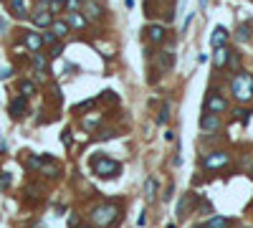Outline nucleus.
I'll return each instance as SVG.
<instances>
[{
	"label": "nucleus",
	"mask_w": 253,
	"mask_h": 228,
	"mask_svg": "<svg viewBox=\"0 0 253 228\" xmlns=\"http://www.w3.org/2000/svg\"><path fill=\"white\" fill-rule=\"evenodd\" d=\"M94 226H101V228H112L116 221H119V205L114 203H104V205H96L92 213H89Z\"/></svg>",
	"instance_id": "f257e3e1"
},
{
	"label": "nucleus",
	"mask_w": 253,
	"mask_h": 228,
	"mask_svg": "<svg viewBox=\"0 0 253 228\" xmlns=\"http://www.w3.org/2000/svg\"><path fill=\"white\" fill-rule=\"evenodd\" d=\"M230 94L238 101H251L253 99V76L246 71H238L230 81Z\"/></svg>",
	"instance_id": "f03ea898"
},
{
	"label": "nucleus",
	"mask_w": 253,
	"mask_h": 228,
	"mask_svg": "<svg viewBox=\"0 0 253 228\" xmlns=\"http://www.w3.org/2000/svg\"><path fill=\"white\" fill-rule=\"evenodd\" d=\"M92 170H94V175H99L104 180L107 177L112 180V177H116L122 173V165L116 160H112V157H107V155H96V157H92Z\"/></svg>",
	"instance_id": "7ed1b4c3"
},
{
	"label": "nucleus",
	"mask_w": 253,
	"mask_h": 228,
	"mask_svg": "<svg viewBox=\"0 0 253 228\" xmlns=\"http://www.w3.org/2000/svg\"><path fill=\"white\" fill-rule=\"evenodd\" d=\"M228 160H230L228 152L226 150H218V152H210V155L203 157V167H205V170H218V167L228 165Z\"/></svg>",
	"instance_id": "20e7f679"
},
{
	"label": "nucleus",
	"mask_w": 253,
	"mask_h": 228,
	"mask_svg": "<svg viewBox=\"0 0 253 228\" xmlns=\"http://www.w3.org/2000/svg\"><path fill=\"white\" fill-rule=\"evenodd\" d=\"M226 109H228V101L223 99L220 94H207V99H205V112L220 114V112H226Z\"/></svg>",
	"instance_id": "39448f33"
},
{
	"label": "nucleus",
	"mask_w": 253,
	"mask_h": 228,
	"mask_svg": "<svg viewBox=\"0 0 253 228\" xmlns=\"http://www.w3.org/2000/svg\"><path fill=\"white\" fill-rule=\"evenodd\" d=\"M31 18H33V23H36L38 28H51V25H53V13H51L48 8H36Z\"/></svg>",
	"instance_id": "423d86ee"
},
{
	"label": "nucleus",
	"mask_w": 253,
	"mask_h": 228,
	"mask_svg": "<svg viewBox=\"0 0 253 228\" xmlns=\"http://www.w3.org/2000/svg\"><path fill=\"white\" fill-rule=\"evenodd\" d=\"M200 129H203V132H218V129H220V117L213 114V112H205V114L200 117Z\"/></svg>",
	"instance_id": "0eeeda50"
},
{
	"label": "nucleus",
	"mask_w": 253,
	"mask_h": 228,
	"mask_svg": "<svg viewBox=\"0 0 253 228\" xmlns=\"http://www.w3.org/2000/svg\"><path fill=\"white\" fill-rule=\"evenodd\" d=\"M228 38H230L228 28L218 25V28L213 30V36H210V46H213V49H223V46H228Z\"/></svg>",
	"instance_id": "6e6552de"
},
{
	"label": "nucleus",
	"mask_w": 253,
	"mask_h": 228,
	"mask_svg": "<svg viewBox=\"0 0 253 228\" xmlns=\"http://www.w3.org/2000/svg\"><path fill=\"white\" fill-rule=\"evenodd\" d=\"M144 33H147V41H152V43H162L165 41V25H157V23H152V25H147L144 28Z\"/></svg>",
	"instance_id": "1a4fd4ad"
},
{
	"label": "nucleus",
	"mask_w": 253,
	"mask_h": 228,
	"mask_svg": "<svg viewBox=\"0 0 253 228\" xmlns=\"http://www.w3.org/2000/svg\"><path fill=\"white\" fill-rule=\"evenodd\" d=\"M25 46L31 49L33 53L36 51H41V46H43V36L41 33H36V30H25Z\"/></svg>",
	"instance_id": "9d476101"
},
{
	"label": "nucleus",
	"mask_w": 253,
	"mask_h": 228,
	"mask_svg": "<svg viewBox=\"0 0 253 228\" xmlns=\"http://www.w3.org/2000/svg\"><path fill=\"white\" fill-rule=\"evenodd\" d=\"M228 58H230V49H228V46H223V49H215V56H213V64H215V69L228 66Z\"/></svg>",
	"instance_id": "9b49d317"
},
{
	"label": "nucleus",
	"mask_w": 253,
	"mask_h": 228,
	"mask_svg": "<svg viewBox=\"0 0 253 228\" xmlns=\"http://www.w3.org/2000/svg\"><path fill=\"white\" fill-rule=\"evenodd\" d=\"M25 106H28V97H16L10 101V117H21L23 112H25Z\"/></svg>",
	"instance_id": "f8f14e48"
},
{
	"label": "nucleus",
	"mask_w": 253,
	"mask_h": 228,
	"mask_svg": "<svg viewBox=\"0 0 253 228\" xmlns=\"http://www.w3.org/2000/svg\"><path fill=\"white\" fill-rule=\"evenodd\" d=\"M175 66V51L167 49V51H160V69L162 71H170Z\"/></svg>",
	"instance_id": "ddd939ff"
},
{
	"label": "nucleus",
	"mask_w": 253,
	"mask_h": 228,
	"mask_svg": "<svg viewBox=\"0 0 253 228\" xmlns=\"http://www.w3.org/2000/svg\"><path fill=\"white\" fill-rule=\"evenodd\" d=\"M86 23H89V18L84 13H79V10H71L69 13V25L71 28H86Z\"/></svg>",
	"instance_id": "4468645a"
},
{
	"label": "nucleus",
	"mask_w": 253,
	"mask_h": 228,
	"mask_svg": "<svg viewBox=\"0 0 253 228\" xmlns=\"http://www.w3.org/2000/svg\"><path fill=\"white\" fill-rule=\"evenodd\" d=\"M84 13H86L89 21H101V15H104V10H101L99 3H86V5H84Z\"/></svg>",
	"instance_id": "2eb2a0df"
},
{
	"label": "nucleus",
	"mask_w": 253,
	"mask_h": 228,
	"mask_svg": "<svg viewBox=\"0 0 253 228\" xmlns=\"http://www.w3.org/2000/svg\"><path fill=\"white\" fill-rule=\"evenodd\" d=\"M33 66H36V71H41V74H48V58L36 51V53H33Z\"/></svg>",
	"instance_id": "dca6fc26"
},
{
	"label": "nucleus",
	"mask_w": 253,
	"mask_h": 228,
	"mask_svg": "<svg viewBox=\"0 0 253 228\" xmlns=\"http://www.w3.org/2000/svg\"><path fill=\"white\" fill-rule=\"evenodd\" d=\"M10 8H13V15H16V18H25L28 15L25 0H10Z\"/></svg>",
	"instance_id": "f3484780"
},
{
	"label": "nucleus",
	"mask_w": 253,
	"mask_h": 228,
	"mask_svg": "<svg viewBox=\"0 0 253 228\" xmlns=\"http://www.w3.org/2000/svg\"><path fill=\"white\" fill-rule=\"evenodd\" d=\"M69 21H53V25H51V30H53V33L58 36V38H64L66 33H69Z\"/></svg>",
	"instance_id": "a211bd4d"
},
{
	"label": "nucleus",
	"mask_w": 253,
	"mask_h": 228,
	"mask_svg": "<svg viewBox=\"0 0 253 228\" xmlns=\"http://www.w3.org/2000/svg\"><path fill=\"white\" fill-rule=\"evenodd\" d=\"M248 38H251V25H248V23H241V25H238V30H235V41L246 43Z\"/></svg>",
	"instance_id": "6ab92c4d"
},
{
	"label": "nucleus",
	"mask_w": 253,
	"mask_h": 228,
	"mask_svg": "<svg viewBox=\"0 0 253 228\" xmlns=\"http://www.w3.org/2000/svg\"><path fill=\"white\" fill-rule=\"evenodd\" d=\"M18 89H21V94H23V97H33V94H36V84H33V81H28V79H23V81L18 84Z\"/></svg>",
	"instance_id": "aec40b11"
},
{
	"label": "nucleus",
	"mask_w": 253,
	"mask_h": 228,
	"mask_svg": "<svg viewBox=\"0 0 253 228\" xmlns=\"http://www.w3.org/2000/svg\"><path fill=\"white\" fill-rule=\"evenodd\" d=\"M230 221L228 218H223V216H213L210 221H207V228H228Z\"/></svg>",
	"instance_id": "412c9836"
},
{
	"label": "nucleus",
	"mask_w": 253,
	"mask_h": 228,
	"mask_svg": "<svg viewBox=\"0 0 253 228\" xmlns=\"http://www.w3.org/2000/svg\"><path fill=\"white\" fill-rule=\"evenodd\" d=\"M192 198H195V195H183V201L177 203V216H180V218H185V210L190 208V201H192Z\"/></svg>",
	"instance_id": "4be33fe9"
},
{
	"label": "nucleus",
	"mask_w": 253,
	"mask_h": 228,
	"mask_svg": "<svg viewBox=\"0 0 253 228\" xmlns=\"http://www.w3.org/2000/svg\"><path fill=\"white\" fill-rule=\"evenodd\" d=\"M170 109H172V106L165 101V104H162V109H160V114H157V125H165V122L170 119Z\"/></svg>",
	"instance_id": "5701e85b"
},
{
	"label": "nucleus",
	"mask_w": 253,
	"mask_h": 228,
	"mask_svg": "<svg viewBox=\"0 0 253 228\" xmlns=\"http://www.w3.org/2000/svg\"><path fill=\"white\" fill-rule=\"evenodd\" d=\"M155 190H157V182H155V177H150V180H147V185H144L147 201H152V198H155Z\"/></svg>",
	"instance_id": "b1692460"
},
{
	"label": "nucleus",
	"mask_w": 253,
	"mask_h": 228,
	"mask_svg": "<svg viewBox=\"0 0 253 228\" xmlns=\"http://www.w3.org/2000/svg\"><path fill=\"white\" fill-rule=\"evenodd\" d=\"M56 43H58V36H56L53 30L48 28L46 33H43V46H56Z\"/></svg>",
	"instance_id": "393cba45"
},
{
	"label": "nucleus",
	"mask_w": 253,
	"mask_h": 228,
	"mask_svg": "<svg viewBox=\"0 0 253 228\" xmlns=\"http://www.w3.org/2000/svg\"><path fill=\"white\" fill-rule=\"evenodd\" d=\"M235 119H238V122H243V125H248L251 112H246V109H235Z\"/></svg>",
	"instance_id": "a878e982"
},
{
	"label": "nucleus",
	"mask_w": 253,
	"mask_h": 228,
	"mask_svg": "<svg viewBox=\"0 0 253 228\" xmlns=\"http://www.w3.org/2000/svg\"><path fill=\"white\" fill-rule=\"evenodd\" d=\"M61 53H64V46H61V43H56V46H51V53H48V56H51V58H58Z\"/></svg>",
	"instance_id": "bb28decb"
},
{
	"label": "nucleus",
	"mask_w": 253,
	"mask_h": 228,
	"mask_svg": "<svg viewBox=\"0 0 253 228\" xmlns=\"http://www.w3.org/2000/svg\"><path fill=\"white\" fill-rule=\"evenodd\" d=\"M8 185H10V175H8V173H3V175H0V188L5 190Z\"/></svg>",
	"instance_id": "cd10ccee"
},
{
	"label": "nucleus",
	"mask_w": 253,
	"mask_h": 228,
	"mask_svg": "<svg viewBox=\"0 0 253 228\" xmlns=\"http://www.w3.org/2000/svg\"><path fill=\"white\" fill-rule=\"evenodd\" d=\"M10 76H13V69H10V66H5L3 71H0V79H10Z\"/></svg>",
	"instance_id": "c85d7f7f"
},
{
	"label": "nucleus",
	"mask_w": 253,
	"mask_h": 228,
	"mask_svg": "<svg viewBox=\"0 0 253 228\" xmlns=\"http://www.w3.org/2000/svg\"><path fill=\"white\" fill-rule=\"evenodd\" d=\"M61 140H64V145H66V147L71 145V132H69V129H66V132L61 134Z\"/></svg>",
	"instance_id": "c756f323"
},
{
	"label": "nucleus",
	"mask_w": 253,
	"mask_h": 228,
	"mask_svg": "<svg viewBox=\"0 0 253 228\" xmlns=\"http://www.w3.org/2000/svg\"><path fill=\"white\" fill-rule=\"evenodd\" d=\"M192 23V13H187V18H185V23H183V30H185V33H187V25Z\"/></svg>",
	"instance_id": "7c9ffc66"
},
{
	"label": "nucleus",
	"mask_w": 253,
	"mask_h": 228,
	"mask_svg": "<svg viewBox=\"0 0 253 228\" xmlns=\"http://www.w3.org/2000/svg\"><path fill=\"white\" fill-rule=\"evenodd\" d=\"M53 0H38V8H51Z\"/></svg>",
	"instance_id": "2f4dec72"
},
{
	"label": "nucleus",
	"mask_w": 253,
	"mask_h": 228,
	"mask_svg": "<svg viewBox=\"0 0 253 228\" xmlns=\"http://www.w3.org/2000/svg\"><path fill=\"white\" fill-rule=\"evenodd\" d=\"M79 3H81V0H69V8H71V10H76V8H79Z\"/></svg>",
	"instance_id": "473e14b6"
},
{
	"label": "nucleus",
	"mask_w": 253,
	"mask_h": 228,
	"mask_svg": "<svg viewBox=\"0 0 253 228\" xmlns=\"http://www.w3.org/2000/svg\"><path fill=\"white\" fill-rule=\"evenodd\" d=\"M5 30H8V23H5V21H0V36H5Z\"/></svg>",
	"instance_id": "72a5a7b5"
},
{
	"label": "nucleus",
	"mask_w": 253,
	"mask_h": 228,
	"mask_svg": "<svg viewBox=\"0 0 253 228\" xmlns=\"http://www.w3.org/2000/svg\"><path fill=\"white\" fill-rule=\"evenodd\" d=\"M165 140H167V142H172V140H175V132H170V129H167V132H165Z\"/></svg>",
	"instance_id": "f704fd0d"
},
{
	"label": "nucleus",
	"mask_w": 253,
	"mask_h": 228,
	"mask_svg": "<svg viewBox=\"0 0 253 228\" xmlns=\"http://www.w3.org/2000/svg\"><path fill=\"white\" fill-rule=\"evenodd\" d=\"M207 8V0H200V10H205Z\"/></svg>",
	"instance_id": "c9c22d12"
},
{
	"label": "nucleus",
	"mask_w": 253,
	"mask_h": 228,
	"mask_svg": "<svg viewBox=\"0 0 253 228\" xmlns=\"http://www.w3.org/2000/svg\"><path fill=\"white\" fill-rule=\"evenodd\" d=\"M192 228H207V223H198V226H192Z\"/></svg>",
	"instance_id": "e433bc0d"
},
{
	"label": "nucleus",
	"mask_w": 253,
	"mask_h": 228,
	"mask_svg": "<svg viewBox=\"0 0 253 228\" xmlns=\"http://www.w3.org/2000/svg\"><path fill=\"white\" fill-rule=\"evenodd\" d=\"M56 3H61V5H66V3H69V0H56Z\"/></svg>",
	"instance_id": "4c0bfd02"
},
{
	"label": "nucleus",
	"mask_w": 253,
	"mask_h": 228,
	"mask_svg": "<svg viewBox=\"0 0 253 228\" xmlns=\"http://www.w3.org/2000/svg\"><path fill=\"white\" fill-rule=\"evenodd\" d=\"M76 228H92V226H76Z\"/></svg>",
	"instance_id": "58836bf2"
},
{
	"label": "nucleus",
	"mask_w": 253,
	"mask_h": 228,
	"mask_svg": "<svg viewBox=\"0 0 253 228\" xmlns=\"http://www.w3.org/2000/svg\"><path fill=\"white\" fill-rule=\"evenodd\" d=\"M167 228H175V223H170V226H167Z\"/></svg>",
	"instance_id": "ea45409f"
}]
</instances>
